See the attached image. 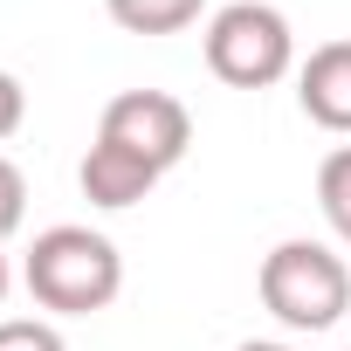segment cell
I'll return each instance as SVG.
<instances>
[{
    "label": "cell",
    "instance_id": "obj_1",
    "mask_svg": "<svg viewBox=\"0 0 351 351\" xmlns=\"http://www.w3.org/2000/svg\"><path fill=\"white\" fill-rule=\"evenodd\" d=\"M21 282L56 317H97L124 289V255L97 228H42L28 262H21Z\"/></svg>",
    "mask_w": 351,
    "mask_h": 351
},
{
    "label": "cell",
    "instance_id": "obj_2",
    "mask_svg": "<svg viewBox=\"0 0 351 351\" xmlns=\"http://www.w3.org/2000/svg\"><path fill=\"white\" fill-rule=\"evenodd\" d=\"M255 289H262V310L282 330H330L351 310V269H344V255L324 248V241H303V234L276 241L262 255Z\"/></svg>",
    "mask_w": 351,
    "mask_h": 351
},
{
    "label": "cell",
    "instance_id": "obj_3",
    "mask_svg": "<svg viewBox=\"0 0 351 351\" xmlns=\"http://www.w3.org/2000/svg\"><path fill=\"white\" fill-rule=\"evenodd\" d=\"M207 69L228 90H269L296 69V28L269 0H228L207 21Z\"/></svg>",
    "mask_w": 351,
    "mask_h": 351
},
{
    "label": "cell",
    "instance_id": "obj_4",
    "mask_svg": "<svg viewBox=\"0 0 351 351\" xmlns=\"http://www.w3.org/2000/svg\"><path fill=\"white\" fill-rule=\"evenodd\" d=\"M97 138H110V145L152 158L158 172H172L193 145V110L172 90H117L104 104V117H97Z\"/></svg>",
    "mask_w": 351,
    "mask_h": 351
},
{
    "label": "cell",
    "instance_id": "obj_5",
    "mask_svg": "<svg viewBox=\"0 0 351 351\" xmlns=\"http://www.w3.org/2000/svg\"><path fill=\"white\" fill-rule=\"evenodd\" d=\"M296 104L310 124L351 138V42H324L296 62Z\"/></svg>",
    "mask_w": 351,
    "mask_h": 351
},
{
    "label": "cell",
    "instance_id": "obj_6",
    "mask_svg": "<svg viewBox=\"0 0 351 351\" xmlns=\"http://www.w3.org/2000/svg\"><path fill=\"white\" fill-rule=\"evenodd\" d=\"M76 180H83V200L90 207H138L165 172L152 165V158H138V152H124V145H110V138H97L90 152H83V165H76Z\"/></svg>",
    "mask_w": 351,
    "mask_h": 351
},
{
    "label": "cell",
    "instance_id": "obj_7",
    "mask_svg": "<svg viewBox=\"0 0 351 351\" xmlns=\"http://www.w3.org/2000/svg\"><path fill=\"white\" fill-rule=\"evenodd\" d=\"M104 8L124 35H180V28L200 21L207 0H104Z\"/></svg>",
    "mask_w": 351,
    "mask_h": 351
},
{
    "label": "cell",
    "instance_id": "obj_8",
    "mask_svg": "<svg viewBox=\"0 0 351 351\" xmlns=\"http://www.w3.org/2000/svg\"><path fill=\"white\" fill-rule=\"evenodd\" d=\"M317 207H324L330 234L351 248V145L324 152V165H317Z\"/></svg>",
    "mask_w": 351,
    "mask_h": 351
},
{
    "label": "cell",
    "instance_id": "obj_9",
    "mask_svg": "<svg viewBox=\"0 0 351 351\" xmlns=\"http://www.w3.org/2000/svg\"><path fill=\"white\" fill-rule=\"evenodd\" d=\"M0 351H62V330L42 317H8L0 324Z\"/></svg>",
    "mask_w": 351,
    "mask_h": 351
},
{
    "label": "cell",
    "instance_id": "obj_10",
    "mask_svg": "<svg viewBox=\"0 0 351 351\" xmlns=\"http://www.w3.org/2000/svg\"><path fill=\"white\" fill-rule=\"evenodd\" d=\"M21 221H28V180H21L14 158H0V241H8Z\"/></svg>",
    "mask_w": 351,
    "mask_h": 351
},
{
    "label": "cell",
    "instance_id": "obj_11",
    "mask_svg": "<svg viewBox=\"0 0 351 351\" xmlns=\"http://www.w3.org/2000/svg\"><path fill=\"white\" fill-rule=\"evenodd\" d=\"M21 117H28V90H21L8 69H0V138H14V131H21Z\"/></svg>",
    "mask_w": 351,
    "mask_h": 351
},
{
    "label": "cell",
    "instance_id": "obj_12",
    "mask_svg": "<svg viewBox=\"0 0 351 351\" xmlns=\"http://www.w3.org/2000/svg\"><path fill=\"white\" fill-rule=\"evenodd\" d=\"M234 351H289V344H269V337H248V344H234Z\"/></svg>",
    "mask_w": 351,
    "mask_h": 351
},
{
    "label": "cell",
    "instance_id": "obj_13",
    "mask_svg": "<svg viewBox=\"0 0 351 351\" xmlns=\"http://www.w3.org/2000/svg\"><path fill=\"white\" fill-rule=\"evenodd\" d=\"M0 303H8V255H0Z\"/></svg>",
    "mask_w": 351,
    "mask_h": 351
}]
</instances>
